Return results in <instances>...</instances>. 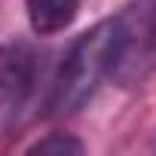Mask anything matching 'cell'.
I'll list each match as a JSON object with an SVG mask.
<instances>
[{
  "label": "cell",
  "instance_id": "6da1fadb",
  "mask_svg": "<svg viewBox=\"0 0 156 156\" xmlns=\"http://www.w3.org/2000/svg\"><path fill=\"white\" fill-rule=\"evenodd\" d=\"M110 46H113V19L92 25L86 34H80L70 43L52 83L49 95L52 113H73L95 95L101 80L110 76Z\"/></svg>",
  "mask_w": 156,
  "mask_h": 156
},
{
  "label": "cell",
  "instance_id": "7a4b0ae2",
  "mask_svg": "<svg viewBox=\"0 0 156 156\" xmlns=\"http://www.w3.org/2000/svg\"><path fill=\"white\" fill-rule=\"evenodd\" d=\"M156 76V0H129L113 16L110 80L141 86Z\"/></svg>",
  "mask_w": 156,
  "mask_h": 156
},
{
  "label": "cell",
  "instance_id": "3957f363",
  "mask_svg": "<svg viewBox=\"0 0 156 156\" xmlns=\"http://www.w3.org/2000/svg\"><path fill=\"white\" fill-rule=\"evenodd\" d=\"M34 80V61L22 46H0V107L19 104Z\"/></svg>",
  "mask_w": 156,
  "mask_h": 156
},
{
  "label": "cell",
  "instance_id": "277c9868",
  "mask_svg": "<svg viewBox=\"0 0 156 156\" xmlns=\"http://www.w3.org/2000/svg\"><path fill=\"white\" fill-rule=\"evenodd\" d=\"M80 12V0H25V16L34 34L52 37L73 25Z\"/></svg>",
  "mask_w": 156,
  "mask_h": 156
},
{
  "label": "cell",
  "instance_id": "5b68a950",
  "mask_svg": "<svg viewBox=\"0 0 156 156\" xmlns=\"http://www.w3.org/2000/svg\"><path fill=\"white\" fill-rule=\"evenodd\" d=\"M86 150V144L80 138H73V135H64V132H52L46 138H40L37 144L28 147V153H43V156H80Z\"/></svg>",
  "mask_w": 156,
  "mask_h": 156
}]
</instances>
